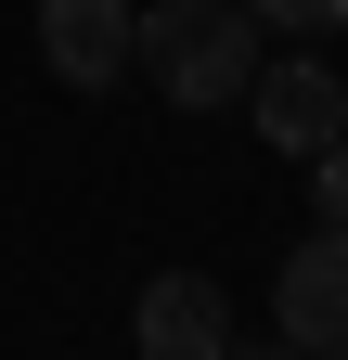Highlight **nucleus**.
<instances>
[{
    "label": "nucleus",
    "mask_w": 348,
    "mask_h": 360,
    "mask_svg": "<svg viewBox=\"0 0 348 360\" xmlns=\"http://www.w3.org/2000/svg\"><path fill=\"white\" fill-rule=\"evenodd\" d=\"M129 347L142 360H232V296L206 270H155L142 309H129Z\"/></svg>",
    "instance_id": "obj_4"
},
{
    "label": "nucleus",
    "mask_w": 348,
    "mask_h": 360,
    "mask_svg": "<svg viewBox=\"0 0 348 360\" xmlns=\"http://www.w3.org/2000/svg\"><path fill=\"white\" fill-rule=\"evenodd\" d=\"M129 26H142V0H39V65L65 90H116L129 77Z\"/></svg>",
    "instance_id": "obj_5"
},
{
    "label": "nucleus",
    "mask_w": 348,
    "mask_h": 360,
    "mask_svg": "<svg viewBox=\"0 0 348 360\" xmlns=\"http://www.w3.org/2000/svg\"><path fill=\"white\" fill-rule=\"evenodd\" d=\"M310 167H323V219H335V232H348V129H335V142H323Z\"/></svg>",
    "instance_id": "obj_7"
},
{
    "label": "nucleus",
    "mask_w": 348,
    "mask_h": 360,
    "mask_svg": "<svg viewBox=\"0 0 348 360\" xmlns=\"http://www.w3.org/2000/svg\"><path fill=\"white\" fill-rule=\"evenodd\" d=\"M271 335H297L310 360H348V232L323 219L310 245H284L271 270Z\"/></svg>",
    "instance_id": "obj_2"
},
{
    "label": "nucleus",
    "mask_w": 348,
    "mask_h": 360,
    "mask_svg": "<svg viewBox=\"0 0 348 360\" xmlns=\"http://www.w3.org/2000/svg\"><path fill=\"white\" fill-rule=\"evenodd\" d=\"M232 360H310V347H297V335H245Z\"/></svg>",
    "instance_id": "obj_8"
},
{
    "label": "nucleus",
    "mask_w": 348,
    "mask_h": 360,
    "mask_svg": "<svg viewBox=\"0 0 348 360\" xmlns=\"http://www.w3.org/2000/svg\"><path fill=\"white\" fill-rule=\"evenodd\" d=\"M129 65H142L181 116L245 103V77H258V13H245V0H142V26H129Z\"/></svg>",
    "instance_id": "obj_1"
},
{
    "label": "nucleus",
    "mask_w": 348,
    "mask_h": 360,
    "mask_svg": "<svg viewBox=\"0 0 348 360\" xmlns=\"http://www.w3.org/2000/svg\"><path fill=\"white\" fill-rule=\"evenodd\" d=\"M245 13H258V39H297V52H310V39L348 26V0H245Z\"/></svg>",
    "instance_id": "obj_6"
},
{
    "label": "nucleus",
    "mask_w": 348,
    "mask_h": 360,
    "mask_svg": "<svg viewBox=\"0 0 348 360\" xmlns=\"http://www.w3.org/2000/svg\"><path fill=\"white\" fill-rule=\"evenodd\" d=\"M245 116H258V142H271V155H323L335 129H348V77H335L323 52L258 65V77H245Z\"/></svg>",
    "instance_id": "obj_3"
}]
</instances>
